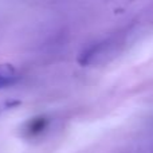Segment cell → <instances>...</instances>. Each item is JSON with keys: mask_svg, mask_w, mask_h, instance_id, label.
Returning <instances> with one entry per match:
<instances>
[{"mask_svg": "<svg viewBox=\"0 0 153 153\" xmlns=\"http://www.w3.org/2000/svg\"><path fill=\"white\" fill-rule=\"evenodd\" d=\"M46 126V121L42 118H36L34 122L31 124V126H30V130H31L32 133H38L40 132V130H43V128Z\"/></svg>", "mask_w": 153, "mask_h": 153, "instance_id": "3", "label": "cell"}, {"mask_svg": "<svg viewBox=\"0 0 153 153\" xmlns=\"http://www.w3.org/2000/svg\"><path fill=\"white\" fill-rule=\"evenodd\" d=\"M108 47V43L103 42V43H98V45H94L91 46L90 48H87L86 51H83V53L81 54V56H79V63L83 65V66H87V65H90L91 62H94V59L97 58V56L102 55V53L105 51V48Z\"/></svg>", "mask_w": 153, "mask_h": 153, "instance_id": "1", "label": "cell"}, {"mask_svg": "<svg viewBox=\"0 0 153 153\" xmlns=\"http://www.w3.org/2000/svg\"><path fill=\"white\" fill-rule=\"evenodd\" d=\"M1 109H3V108H1V106H0V111H1Z\"/></svg>", "mask_w": 153, "mask_h": 153, "instance_id": "4", "label": "cell"}, {"mask_svg": "<svg viewBox=\"0 0 153 153\" xmlns=\"http://www.w3.org/2000/svg\"><path fill=\"white\" fill-rule=\"evenodd\" d=\"M18 81V73L12 65H0V89L13 85Z\"/></svg>", "mask_w": 153, "mask_h": 153, "instance_id": "2", "label": "cell"}]
</instances>
